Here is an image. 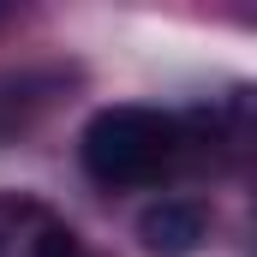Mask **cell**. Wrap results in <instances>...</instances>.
<instances>
[{
  "mask_svg": "<svg viewBox=\"0 0 257 257\" xmlns=\"http://www.w3.org/2000/svg\"><path fill=\"white\" fill-rule=\"evenodd\" d=\"M192 150V132L180 114L144 108V102H114L96 108L90 126L78 138V162L96 186L108 192H132V186H162Z\"/></svg>",
  "mask_w": 257,
  "mask_h": 257,
  "instance_id": "1",
  "label": "cell"
},
{
  "mask_svg": "<svg viewBox=\"0 0 257 257\" xmlns=\"http://www.w3.org/2000/svg\"><path fill=\"white\" fill-rule=\"evenodd\" d=\"M0 257H78V233L42 197L0 192Z\"/></svg>",
  "mask_w": 257,
  "mask_h": 257,
  "instance_id": "2",
  "label": "cell"
},
{
  "mask_svg": "<svg viewBox=\"0 0 257 257\" xmlns=\"http://www.w3.org/2000/svg\"><path fill=\"white\" fill-rule=\"evenodd\" d=\"M203 233H209V215L192 197H162L138 215V245L150 257H192L203 245Z\"/></svg>",
  "mask_w": 257,
  "mask_h": 257,
  "instance_id": "3",
  "label": "cell"
}]
</instances>
